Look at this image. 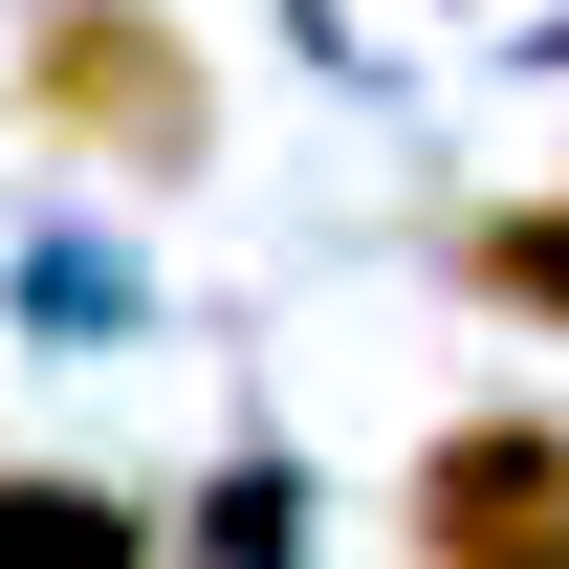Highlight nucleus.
I'll return each mask as SVG.
<instances>
[{"label": "nucleus", "instance_id": "1", "mask_svg": "<svg viewBox=\"0 0 569 569\" xmlns=\"http://www.w3.org/2000/svg\"><path fill=\"white\" fill-rule=\"evenodd\" d=\"M22 132L110 153V176H198L219 153V67L153 0H44V22H22Z\"/></svg>", "mask_w": 569, "mask_h": 569}, {"label": "nucleus", "instance_id": "2", "mask_svg": "<svg viewBox=\"0 0 569 569\" xmlns=\"http://www.w3.org/2000/svg\"><path fill=\"white\" fill-rule=\"evenodd\" d=\"M417 569H569V417H438L417 438Z\"/></svg>", "mask_w": 569, "mask_h": 569}, {"label": "nucleus", "instance_id": "3", "mask_svg": "<svg viewBox=\"0 0 569 569\" xmlns=\"http://www.w3.org/2000/svg\"><path fill=\"white\" fill-rule=\"evenodd\" d=\"M0 569H176L132 482H0Z\"/></svg>", "mask_w": 569, "mask_h": 569}, {"label": "nucleus", "instance_id": "4", "mask_svg": "<svg viewBox=\"0 0 569 569\" xmlns=\"http://www.w3.org/2000/svg\"><path fill=\"white\" fill-rule=\"evenodd\" d=\"M460 284L526 307V329H569V198H482V219H460Z\"/></svg>", "mask_w": 569, "mask_h": 569}, {"label": "nucleus", "instance_id": "5", "mask_svg": "<svg viewBox=\"0 0 569 569\" xmlns=\"http://www.w3.org/2000/svg\"><path fill=\"white\" fill-rule=\"evenodd\" d=\"M198 569H284V482H263V460H241V482L198 503Z\"/></svg>", "mask_w": 569, "mask_h": 569}]
</instances>
